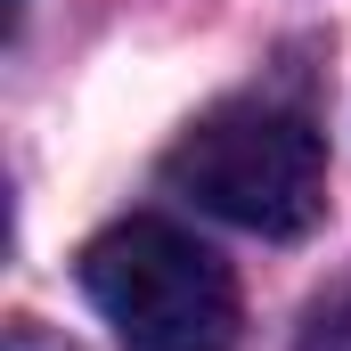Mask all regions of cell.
<instances>
[{"label":"cell","instance_id":"1","mask_svg":"<svg viewBox=\"0 0 351 351\" xmlns=\"http://www.w3.org/2000/svg\"><path fill=\"white\" fill-rule=\"evenodd\" d=\"M164 188L245 237H302L327 213V139L286 98H221L172 139Z\"/></svg>","mask_w":351,"mask_h":351},{"label":"cell","instance_id":"2","mask_svg":"<svg viewBox=\"0 0 351 351\" xmlns=\"http://www.w3.org/2000/svg\"><path fill=\"white\" fill-rule=\"evenodd\" d=\"M82 294L123 335V351H229L237 343V278L229 262L156 213H131L82 245Z\"/></svg>","mask_w":351,"mask_h":351},{"label":"cell","instance_id":"3","mask_svg":"<svg viewBox=\"0 0 351 351\" xmlns=\"http://www.w3.org/2000/svg\"><path fill=\"white\" fill-rule=\"evenodd\" d=\"M294 351H351V278H343V286H327V294L311 302Z\"/></svg>","mask_w":351,"mask_h":351},{"label":"cell","instance_id":"4","mask_svg":"<svg viewBox=\"0 0 351 351\" xmlns=\"http://www.w3.org/2000/svg\"><path fill=\"white\" fill-rule=\"evenodd\" d=\"M8 351H74V343H58L41 319H16V327H8Z\"/></svg>","mask_w":351,"mask_h":351}]
</instances>
